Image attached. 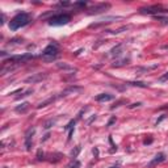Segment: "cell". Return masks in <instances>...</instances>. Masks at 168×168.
Returning <instances> with one entry per match:
<instances>
[{
    "label": "cell",
    "mask_w": 168,
    "mask_h": 168,
    "mask_svg": "<svg viewBox=\"0 0 168 168\" xmlns=\"http://www.w3.org/2000/svg\"><path fill=\"white\" fill-rule=\"evenodd\" d=\"M29 21H30V16L28 13H19L17 16H15L13 19L9 21V29H11V30H17L20 28L28 25Z\"/></svg>",
    "instance_id": "1"
},
{
    "label": "cell",
    "mask_w": 168,
    "mask_h": 168,
    "mask_svg": "<svg viewBox=\"0 0 168 168\" xmlns=\"http://www.w3.org/2000/svg\"><path fill=\"white\" fill-rule=\"evenodd\" d=\"M58 53H59L58 46H57L55 44H50L49 46H46V49L44 50V53H42V57H44L45 59H47V61H53V59L57 58Z\"/></svg>",
    "instance_id": "2"
},
{
    "label": "cell",
    "mask_w": 168,
    "mask_h": 168,
    "mask_svg": "<svg viewBox=\"0 0 168 168\" xmlns=\"http://www.w3.org/2000/svg\"><path fill=\"white\" fill-rule=\"evenodd\" d=\"M71 17L68 15H57V16H53L50 19L49 24L53 25V26H61V25H66L70 22Z\"/></svg>",
    "instance_id": "3"
},
{
    "label": "cell",
    "mask_w": 168,
    "mask_h": 168,
    "mask_svg": "<svg viewBox=\"0 0 168 168\" xmlns=\"http://www.w3.org/2000/svg\"><path fill=\"white\" fill-rule=\"evenodd\" d=\"M29 59H33V55L30 54L17 55V57H11L8 61H4V64H20V63H25Z\"/></svg>",
    "instance_id": "4"
},
{
    "label": "cell",
    "mask_w": 168,
    "mask_h": 168,
    "mask_svg": "<svg viewBox=\"0 0 168 168\" xmlns=\"http://www.w3.org/2000/svg\"><path fill=\"white\" fill-rule=\"evenodd\" d=\"M46 77H47V74H44V72H38V74H34V75H32V76L26 77V79H25V82L34 84V83L42 82V80L46 79Z\"/></svg>",
    "instance_id": "5"
},
{
    "label": "cell",
    "mask_w": 168,
    "mask_h": 168,
    "mask_svg": "<svg viewBox=\"0 0 168 168\" xmlns=\"http://www.w3.org/2000/svg\"><path fill=\"white\" fill-rule=\"evenodd\" d=\"M33 134H34V129H29L25 135V146H26V150L29 151L32 147V138H33Z\"/></svg>",
    "instance_id": "6"
},
{
    "label": "cell",
    "mask_w": 168,
    "mask_h": 168,
    "mask_svg": "<svg viewBox=\"0 0 168 168\" xmlns=\"http://www.w3.org/2000/svg\"><path fill=\"white\" fill-rule=\"evenodd\" d=\"M109 4H99V6H95L93 8L89 9V13H100V12L105 11V9L109 8Z\"/></svg>",
    "instance_id": "7"
},
{
    "label": "cell",
    "mask_w": 168,
    "mask_h": 168,
    "mask_svg": "<svg viewBox=\"0 0 168 168\" xmlns=\"http://www.w3.org/2000/svg\"><path fill=\"white\" fill-rule=\"evenodd\" d=\"M165 160V155L163 154V152H160V154H158L156 156H155V159L152 160L151 163H150L149 165H147V167H154V165H156V164H159V163H162V162H164Z\"/></svg>",
    "instance_id": "8"
},
{
    "label": "cell",
    "mask_w": 168,
    "mask_h": 168,
    "mask_svg": "<svg viewBox=\"0 0 168 168\" xmlns=\"http://www.w3.org/2000/svg\"><path fill=\"white\" fill-rule=\"evenodd\" d=\"M114 96L113 95H109V93H101V95H97L96 96V100L100 102H104V101H110V100H113Z\"/></svg>",
    "instance_id": "9"
},
{
    "label": "cell",
    "mask_w": 168,
    "mask_h": 168,
    "mask_svg": "<svg viewBox=\"0 0 168 168\" xmlns=\"http://www.w3.org/2000/svg\"><path fill=\"white\" fill-rule=\"evenodd\" d=\"M158 12H165L164 9L162 8H158V7H154V8H142L141 9V13H149V15H155Z\"/></svg>",
    "instance_id": "10"
},
{
    "label": "cell",
    "mask_w": 168,
    "mask_h": 168,
    "mask_svg": "<svg viewBox=\"0 0 168 168\" xmlns=\"http://www.w3.org/2000/svg\"><path fill=\"white\" fill-rule=\"evenodd\" d=\"M29 108H30V104L29 102H22V104H20L19 106H16V112L17 113H26L28 110H29Z\"/></svg>",
    "instance_id": "11"
},
{
    "label": "cell",
    "mask_w": 168,
    "mask_h": 168,
    "mask_svg": "<svg viewBox=\"0 0 168 168\" xmlns=\"http://www.w3.org/2000/svg\"><path fill=\"white\" fill-rule=\"evenodd\" d=\"M57 67L61 70H68V71H76L75 68H72L71 66H68V64H64V63H58L57 64Z\"/></svg>",
    "instance_id": "12"
},
{
    "label": "cell",
    "mask_w": 168,
    "mask_h": 168,
    "mask_svg": "<svg viewBox=\"0 0 168 168\" xmlns=\"http://www.w3.org/2000/svg\"><path fill=\"white\" fill-rule=\"evenodd\" d=\"M127 84H130V86H135V87H141V88H146L147 87L146 83H142V82H130V83H127Z\"/></svg>",
    "instance_id": "13"
},
{
    "label": "cell",
    "mask_w": 168,
    "mask_h": 168,
    "mask_svg": "<svg viewBox=\"0 0 168 168\" xmlns=\"http://www.w3.org/2000/svg\"><path fill=\"white\" fill-rule=\"evenodd\" d=\"M121 49H122V45H118V46H117V47H114V49L112 50V51H110V53H112V55H113V57H114V55H116V57H117V55H120V54H121V53H120V50H121Z\"/></svg>",
    "instance_id": "14"
},
{
    "label": "cell",
    "mask_w": 168,
    "mask_h": 168,
    "mask_svg": "<svg viewBox=\"0 0 168 168\" xmlns=\"http://www.w3.org/2000/svg\"><path fill=\"white\" fill-rule=\"evenodd\" d=\"M32 93H33V89H28V91H25L24 93H21L20 96H17V97H16V100L22 99V97H26V96H29V95H32Z\"/></svg>",
    "instance_id": "15"
},
{
    "label": "cell",
    "mask_w": 168,
    "mask_h": 168,
    "mask_svg": "<svg viewBox=\"0 0 168 168\" xmlns=\"http://www.w3.org/2000/svg\"><path fill=\"white\" fill-rule=\"evenodd\" d=\"M53 101H54V99H53V97H51V99H49V100H46V101L41 102V104H39V105H37V108H44V106H46L47 104H50V102H53Z\"/></svg>",
    "instance_id": "16"
},
{
    "label": "cell",
    "mask_w": 168,
    "mask_h": 168,
    "mask_svg": "<svg viewBox=\"0 0 168 168\" xmlns=\"http://www.w3.org/2000/svg\"><path fill=\"white\" fill-rule=\"evenodd\" d=\"M158 66H151V67H147V68H138L137 72H146V71H150V70H155Z\"/></svg>",
    "instance_id": "17"
},
{
    "label": "cell",
    "mask_w": 168,
    "mask_h": 168,
    "mask_svg": "<svg viewBox=\"0 0 168 168\" xmlns=\"http://www.w3.org/2000/svg\"><path fill=\"white\" fill-rule=\"evenodd\" d=\"M168 80V72H165L164 75H162V76L158 79V82H160V83H164V82H167Z\"/></svg>",
    "instance_id": "18"
},
{
    "label": "cell",
    "mask_w": 168,
    "mask_h": 168,
    "mask_svg": "<svg viewBox=\"0 0 168 168\" xmlns=\"http://www.w3.org/2000/svg\"><path fill=\"white\" fill-rule=\"evenodd\" d=\"M156 19H158V21H160V22H162V24H165V25H168V19H167V17L156 16Z\"/></svg>",
    "instance_id": "19"
},
{
    "label": "cell",
    "mask_w": 168,
    "mask_h": 168,
    "mask_svg": "<svg viewBox=\"0 0 168 168\" xmlns=\"http://www.w3.org/2000/svg\"><path fill=\"white\" fill-rule=\"evenodd\" d=\"M126 62H129V59H122V61H118L116 62V63L113 64V67H118V66H122V64H125Z\"/></svg>",
    "instance_id": "20"
},
{
    "label": "cell",
    "mask_w": 168,
    "mask_h": 168,
    "mask_svg": "<svg viewBox=\"0 0 168 168\" xmlns=\"http://www.w3.org/2000/svg\"><path fill=\"white\" fill-rule=\"evenodd\" d=\"M54 124H55V120H50V121H47L46 124H45V129H49V127H51Z\"/></svg>",
    "instance_id": "21"
},
{
    "label": "cell",
    "mask_w": 168,
    "mask_h": 168,
    "mask_svg": "<svg viewBox=\"0 0 168 168\" xmlns=\"http://www.w3.org/2000/svg\"><path fill=\"white\" fill-rule=\"evenodd\" d=\"M141 105V102H137V104H133V105H130V108H134V106H139Z\"/></svg>",
    "instance_id": "22"
},
{
    "label": "cell",
    "mask_w": 168,
    "mask_h": 168,
    "mask_svg": "<svg viewBox=\"0 0 168 168\" xmlns=\"http://www.w3.org/2000/svg\"><path fill=\"white\" fill-rule=\"evenodd\" d=\"M110 168H118V167H110Z\"/></svg>",
    "instance_id": "23"
}]
</instances>
